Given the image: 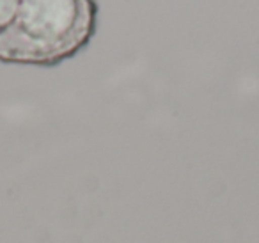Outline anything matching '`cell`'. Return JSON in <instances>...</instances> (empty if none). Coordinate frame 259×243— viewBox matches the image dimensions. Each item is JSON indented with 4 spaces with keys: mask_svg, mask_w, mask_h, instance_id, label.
I'll return each mask as SVG.
<instances>
[{
    "mask_svg": "<svg viewBox=\"0 0 259 243\" xmlns=\"http://www.w3.org/2000/svg\"><path fill=\"white\" fill-rule=\"evenodd\" d=\"M96 27V0H22L2 62L54 68L80 54Z\"/></svg>",
    "mask_w": 259,
    "mask_h": 243,
    "instance_id": "1",
    "label": "cell"
},
{
    "mask_svg": "<svg viewBox=\"0 0 259 243\" xmlns=\"http://www.w3.org/2000/svg\"><path fill=\"white\" fill-rule=\"evenodd\" d=\"M20 4H22V0H0V62L4 57L8 36L18 18Z\"/></svg>",
    "mask_w": 259,
    "mask_h": 243,
    "instance_id": "2",
    "label": "cell"
}]
</instances>
